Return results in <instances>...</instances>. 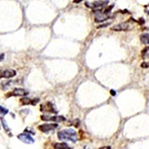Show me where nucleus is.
Returning <instances> with one entry per match:
<instances>
[{
	"instance_id": "nucleus-5",
	"label": "nucleus",
	"mask_w": 149,
	"mask_h": 149,
	"mask_svg": "<svg viewBox=\"0 0 149 149\" xmlns=\"http://www.w3.org/2000/svg\"><path fill=\"white\" fill-rule=\"evenodd\" d=\"M59 125L56 123H45L37 127L38 130L44 133H48L51 131L54 130L57 128Z\"/></svg>"
},
{
	"instance_id": "nucleus-14",
	"label": "nucleus",
	"mask_w": 149,
	"mask_h": 149,
	"mask_svg": "<svg viewBox=\"0 0 149 149\" xmlns=\"http://www.w3.org/2000/svg\"><path fill=\"white\" fill-rule=\"evenodd\" d=\"M141 54V57L143 60L149 59V47H146L142 50Z\"/></svg>"
},
{
	"instance_id": "nucleus-2",
	"label": "nucleus",
	"mask_w": 149,
	"mask_h": 149,
	"mask_svg": "<svg viewBox=\"0 0 149 149\" xmlns=\"http://www.w3.org/2000/svg\"><path fill=\"white\" fill-rule=\"evenodd\" d=\"M113 6H108L105 8H102L101 10L95 11V21L96 22H102L109 19L110 18L111 11L113 8Z\"/></svg>"
},
{
	"instance_id": "nucleus-13",
	"label": "nucleus",
	"mask_w": 149,
	"mask_h": 149,
	"mask_svg": "<svg viewBox=\"0 0 149 149\" xmlns=\"http://www.w3.org/2000/svg\"><path fill=\"white\" fill-rule=\"evenodd\" d=\"M54 148L56 149H71L72 148L69 147L65 143H56L54 146Z\"/></svg>"
},
{
	"instance_id": "nucleus-17",
	"label": "nucleus",
	"mask_w": 149,
	"mask_h": 149,
	"mask_svg": "<svg viewBox=\"0 0 149 149\" xmlns=\"http://www.w3.org/2000/svg\"><path fill=\"white\" fill-rule=\"evenodd\" d=\"M24 132H26V133H29V134H32V135H34L36 134L34 130L32 128L30 127H27L26 129L24 130Z\"/></svg>"
},
{
	"instance_id": "nucleus-18",
	"label": "nucleus",
	"mask_w": 149,
	"mask_h": 149,
	"mask_svg": "<svg viewBox=\"0 0 149 149\" xmlns=\"http://www.w3.org/2000/svg\"><path fill=\"white\" fill-rule=\"evenodd\" d=\"M141 66L142 68H149V61L148 62H144L141 64Z\"/></svg>"
},
{
	"instance_id": "nucleus-22",
	"label": "nucleus",
	"mask_w": 149,
	"mask_h": 149,
	"mask_svg": "<svg viewBox=\"0 0 149 149\" xmlns=\"http://www.w3.org/2000/svg\"><path fill=\"white\" fill-rule=\"evenodd\" d=\"M110 147H109V146L107 147V146H106V147H101V148H100L99 149H110Z\"/></svg>"
},
{
	"instance_id": "nucleus-6",
	"label": "nucleus",
	"mask_w": 149,
	"mask_h": 149,
	"mask_svg": "<svg viewBox=\"0 0 149 149\" xmlns=\"http://www.w3.org/2000/svg\"><path fill=\"white\" fill-rule=\"evenodd\" d=\"M109 1V0H99L93 2H86L85 6L86 7L91 9H96L100 7H104L107 6Z\"/></svg>"
},
{
	"instance_id": "nucleus-7",
	"label": "nucleus",
	"mask_w": 149,
	"mask_h": 149,
	"mask_svg": "<svg viewBox=\"0 0 149 149\" xmlns=\"http://www.w3.org/2000/svg\"><path fill=\"white\" fill-rule=\"evenodd\" d=\"M41 119L43 121H53L55 122H64L66 120V118L62 116H48L47 115H41Z\"/></svg>"
},
{
	"instance_id": "nucleus-19",
	"label": "nucleus",
	"mask_w": 149,
	"mask_h": 149,
	"mask_svg": "<svg viewBox=\"0 0 149 149\" xmlns=\"http://www.w3.org/2000/svg\"><path fill=\"white\" fill-rule=\"evenodd\" d=\"M110 92V94H111V95H112V96H115L116 94V92L115 91L113 90H111Z\"/></svg>"
},
{
	"instance_id": "nucleus-16",
	"label": "nucleus",
	"mask_w": 149,
	"mask_h": 149,
	"mask_svg": "<svg viewBox=\"0 0 149 149\" xmlns=\"http://www.w3.org/2000/svg\"><path fill=\"white\" fill-rule=\"evenodd\" d=\"M0 111H1V115L5 116L9 112V110L1 106H0Z\"/></svg>"
},
{
	"instance_id": "nucleus-12",
	"label": "nucleus",
	"mask_w": 149,
	"mask_h": 149,
	"mask_svg": "<svg viewBox=\"0 0 149 149\" xmlns=\"http://www.w3.org/2000/svg\"><path fill=\"white\" fill-rule=\"evenodd\" d=\"M141 42L144 45H149V34L144 33L141 34L140 36Z\"/></svg>"
},
{
	"instance_id": "nucleus-10",
	"label": "nucleus",
	"mask_w": 149,
	"mask_h": 149,
	"mask_svg": "<svg viewBox=\"0 0 149 149\" xmlns=\"http://www.w3.org/2000/svg\"><path fill=\"white\" fill-rule=\"evenodd\" d=\"M20 102L22 105H32L36 106L37 103L40 102V99L39 98H35L34 99H31L28 97H23L20 99Z\"/></svg>"
},
{
	"instance_id": "nucleus-15",
	"label": "nucleus",
	"mask_w": 149,
	"mask_h": 149,
	"mask_svg": "<svg viewBox=\"0 0 149 149\" xmlns=\"http://www.w3.org/2000/svg\"><path fill=\"white\" fill-rule=\"evenodd\" d=\"M1 124H2V126H3V128H4L6 132L10 133V129H9V127H8L7 123L6 122V120L2 118H1Z\"/></svg>"
},
{
	"instance_id": "nucleus-21",
	"label": "nucleus",
	"mask_w": 149,
	"mask_h": 149,
	"mask_svg": "<svg viewBox=\"0 0 149 149\" xmlns=\"http://www.w3.org/2000/svg\"><path fill=\"white\" fill-rule=\"evenodd\" d=\"M83 0H74V2H75V3H79V2H81Z\"/></svg>"
},
{
	"instance_id": "nucleus-20",
	"label": "nucleus",
	"mask_w": 149,
	"mask_h": 149,
	"mask_svg": "<svg viewBox=\"0 0 149 149\" xmlns=\"http://www.w3.org/2000/svg\"><path fill=\"white\" fill-rule=\"evenodd\" d=\"M4 57H5V55L4 53H2L1 55V61H2L4 59Z\"/></svg>"
},
{
	"instance_id": "nucleus-8",
	"label": "nucleus",
	"mask_w": 149,
	"mask_h": 149,
	"mask_svg": "<svg viewBox=\"0 0 149 149\" xmlns=\"http://www.w3.org/2000/svg\"><path fill=\"white\" fill-rule=\"evenodd\" d=\"M17 138L22 142L26 144H32L35 142V140L31 136L26 133L19 134L17 135Z\"/></svg>"
},
{
	"instance_id": "nucleus-3",
	"label": "nucleus",
	"mask_w": 149,
	"mask_h": 149,
	"mask_svg": "<svg viewBox=\"0 0 149 149\" xmlns=\"http://www.w3.org/2000/svg\"><path fill=\"white\" fill-rule=\"evenodd\" d=\"M133 28V26L131 24L130 22H125L116 25L111 27V30L115 31H128L131 30Z\"/></svg>"
},
{
	"instance_id": "nucleus-1",
	"label": "nucleus",
	"mask_w": 149,
	"mask_h": 149,
	"mask_svg": "<svg viewBox=\"0 0 149 149\" xmlns=\"http://www.w3.org/2000/svg\"><path fill=\"white\" fill-rule=\"evenodd\" d=\"M57 137L60 141H67L75 143L77 141V134L72 129H65L57 133Z\"/></svg>"
},
{
	"instance_id": "nucleus-9",
	"label": "nucleus",
	"mask_w": 149,
	"mask_h": 149,
	"mask_svg": "<svg viewBox=\"0 0 149 149\" xmlns=\"http://www.w3.org/2000/svg\"><path fill=\"white\" fill-rule=\"evenodd\" d=\"M40 111H41L50 112L54 114L58 113L55 108L54 106L51 102H47L45 105H40Z\"/></svg>"
},
{
	"instance_id": "nucleus-11",
	"label": "nucleus",
	"mask_w": 149,
	"mask_h": 149,
	"mask_svg": "<svg viewBox=\"0 0 149 149\" xmlns=\"http://www.w3.org/2000/svg\"><path fill=\"white\" fill-rule=\"evenodd\" d=\"M16 74V71L15 70L11 69H6L1 71L0 77L1 79V78L10 79L11 77L15 76Z\"/></svg>"
},
{
	"instance_id": "nucleus-4",
	"label": "nucleus",
	"mask_w": 149,
	"mask_h": 149,
	"mask_svg": "<svg viewBox=\"0 0 149 149\" xmlns=\"http://www.w3.org/2000/svg\"><path fill=\"white\" fill-rule=\"evenodd\" d=\"M29 92L25 89L21 88H15L11 92L6 94V97L10 98L12 96H25L29 95Z\"/></svg>"
},
{
	"instance_id": "nucleus-23",
	"label": "nucleus",
	"mask_w": 149,
	"mask_h": 149,
	"mask_svg": "<svg viewBox=\"0 0 149 149\" xmlns=\"http://www.w3.org/2000/svg\"><path fill=\"white\" fill-rule=\"evenodd\" d=\"M147 13L148 15H149V10L147 11Z\"/></svg>"
}]
</instances>
